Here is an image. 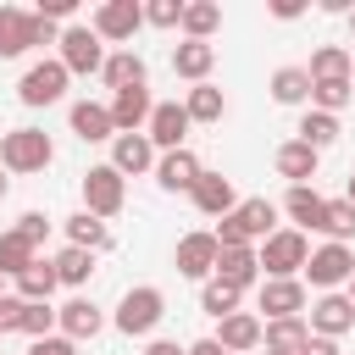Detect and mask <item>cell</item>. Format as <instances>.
<instances>
[{
  "label": "cell",
  "instance_id": "obj_1",
  "mask_svg": "<svg viewBox=\"0 0 355 355\" xmlns=\"http://www.w3.org/2000/svg\"><path fill=\"white\" fill-rule=\"evenodd\" d=\"M277 233V205L266 200V194H255V200H239L216 227H211V239H216V250H255L261 239H272Z\"/></svg>",
  "mask_w": 355,
  "mask_h": 355
},
{
  "label": "cell",
  "instance_id": "obj_2",
  "mask_svg": "<svg viewBox=\"0 0 355 355\" xmlns=\"http://www.w3.org/2000/svg\"><path fill=\"white\" fill-rule=\"evenodd\" d=\"M161 316H166V294H161L155 283H133V288L116 300V311H111L116 333H128V338H150V333L161 327Z\"/></svg>",
  "mask_w": 355,
  "mask_h": 355
},
{
  "label": "cell",
  "instance_id": "obj_3",
  "mask_svg": "<svg viewBox=\"0 0 355 355\" xmlns=\"http://www.w3.org/2000/svg\"><path fill=\"white\" fill-rule=\"evenodd\" d=\"M55 39H61L55 22H44V17L22 11V6H0V61H17L33 44H55Z\"/></svg>",
  "mask_w": 355,
  "mask_h": 355
},
{
  "label": "cell",
  "instance_id": "obj_4",
  "mask_svg": "<svg viewBox=\"0 0 355 355\" xmlns=\"http://www.w3.org/2000/svg\"><path fill=\"white\" fill-rule=\"evenodd\" d=\"M50 161H55V144H50L44 128H11V133H0V166L6 172L28 178V172H44Z\"/></svg>",
  "mask_w": 355,
  "mask_h": 355
},
{
  "label": "cell",
  "instance_id": "obj_5",
  "mask_svg": "<svg viewBox=\"0 0 355 355\" xmlns=\"http://www.w3.org/2000/svg\"><path fill=\"white\" fill-rule=\"evenodd\" d=\"M255 261H261V277H300L311 261V239L300 227H277L272 239L255 244Z\"/></svg>",
  "mask_w": 355,
  "mask_h": 355
},
{
  "label": "cell",
  "instance_id": "obj_6",
  "mask_svg": "<svg viewBox=\"0 0 355 355\" xmlns=\"http://www.w3.org/2000/svg\"><path fill=\"white\" fill-rule=\"evenodd\" d=\"M55 61L67 67V78H89V72L105 67V44H100V33L89 22H67L61 39H55Z\"/></svg>",
  "mask_w": 355,
  "mask_h": 355
},
{
  "label": "cell",
  "instance_id": "obj_7",
  "mask_svg": "<svg viewBox=\"0 0 355 355\" xmlns=\"http://www.w3.org/2000/svg\"><path fill=\"white\" fill-rule=\"evenodd\" d=\"M78 189H83V211H89V216H100V222L122 216V205H128V178H122V172H116L111 161L89 166Z\"/></svg>",
  "mask_w": 355,
  "mask_h": 355
},
{
  "label": "cell",
  "instance_id": "obj_8",
  "mask_svg": "<svg viewBox=\"0 0 355 355\" xmlns=\"http://www.w3.org/2000/svg\"><path fill=\"white\" fill-rule=\"evenodd\" d=\"M349 277H355V250L349 244H316L305 272H300V283H311L316 294H338Z\"/></svg>",
  "mask_w": 355,
  "mask_h": 355
},
{
  "label": "cell",
  "instance_id": "obj_9",
  "mask_svg": "<svg viewBox=\"0 0 355 355\" xmlns=\"http://www.w3.org/2000/svg\"><path fill=\"white\" fill-rule=\"evenodd\" d=\"M67 83H72V78H67V67L50 55V61H33V67L17 78V100H22L28 111H44V105H55V100L67 94Z\"/></svg>",
  "mask_w": 355,
  "mask_h": 355
},
{
  "label": "cell",
  "instance_id": "obj_10",
  "mask_svg": "<svg viewBox=\"0 0 355 355\" xmlns=\"http://www.w3.org/2000/svg\"><path fill=\"white\" fill-rule=\"evenodd\" d=\"M89 28L100 33V44H116V50H128V39L144 28V6H139V0H105V6H94Z\"/></svg>",
  "mask_w": 355,
  "mask_h": 355
},
{
  "label": "cell",
  "instance_id": "obj_11",
  "mask_svg": "<svg viewBox=\"0 0 355 355\" xmlns=\"http://www.w3.org/2000/svg\"><path fill=\"white\" fill-rule=\"evenodd\" d=\"M189 111H183V100H155V111H150V122H144V139L155 144V155H166V150H183V139H189Z\"/></svg>",
  "mask_w": 355,
  "mask_h": 355
},
{
  "label": "cell",
  "instance_id": "obj_12",
  "mask_svg": "<svg viewBox=\"0 0 355 355\" xmlns=\"http://www.w3.org/2000/svg\"><path fill=\"white\" fill-rule=\"evenodd\" d=\"M255 300H261L266 322L305 316V305H311V294H305V283H300V277H261V283H255Z\"/></svg>",
  "mask_w": 355,
  "mask_h": 355
},
{
  "label": "cell",
  "instance_id": "obj_13",
  "mask_svg": "<svg viewBox=\"0 0 355 355\" xmlns=\"http://www.w3.org/2000/svg\"><path fill=\"white\" fill-rule=\"evenodd\" d=\"M305 327H311L316 338H333V344H338V338L355 327V305L344 300V288H338V294H316V300L305 305Z\"/></svg>",
  "mask_w": 355,
  "mask_h": 355
},
{
  "label": "cell",
  "instance_id": "obj_14",
  "mask_svg": "<svg viewBox=\"0 0 355 355\" xmlns=\"http://www.w3.org/2000/svg\"><path fill=\"white\" fill-rule=\"evenodd\" d=\"M55 333L72 338V344H89V338L105 333V311H100L89 294H72L67 305H55Z\"/></svg>",
  "mask_w": 355,
  "mask_h": 355
},
{
  "label": "cell",
  "instance_id": "obj_15",
  "mask_svg": "<svg viewBox=\"0 0 355 355\" xmlns=\"http://www.w3.org/2000/svg\"><path fill=\"white\" fill-rule=\"evenodd\" d=\"M216 239H211V227H200V233H183L178 239V250H172V261H178V277H189V283H205L211 272H216Z\"/></svg>",
  "mask_w": 355,
  "mask_h": 355
},
{
  "label": "cell",
  "instance_id": "obj_16",
  "mask_svg": "<svg viewBox=\"0 0 355 355\" xmlns=\"http://www.w3.org/2000/svg\"><path fill=\"white\" fill-rule=\"evenodd\" d=\"M200 172H205V161H200L189 144L155 155V183H161V194H189V189L200 183Z\"/></svg>",
  "mask_w": 355,
  "mask_h": 355
},
{
  "label": "cell",
  "instance_id": "obj_17",
  "mask_svg": "<svg viewBox=\"0 0 355 355\" xmlns=\"http://www.w3.org/2000/svg\"><path fill=\"white\" fill-rule=\"evenodd\" d=\"M67 122H72V133H78L83 144H111V139H116L105 100H72V105H67Z\"/></svg>",
  "mask_w": 355,
  "mask_h": 355
},
{
  "label": "cell",
  "instance_id": "obj_18",
  "mask_svg": "<svg viewBox=\"0 0 355 355\" xmlns=\"http://www.w3.org/2000/svg\"><path fill=\"white\" fill-rule=\"evenodd\" d=\"M189 200H194V211H200V216H216V222H222V216L239 205V194H233V178H222V172H211V166L200 172V183L189 189Z\"/></svg>",
  "mask_w": 355,
  "mask_h": 355
},
{
  "label": "cell",
  "instance_id": "obj_19",
  "mask_svg": "<svg viewBox=\"0 0 355 355\" xmlns=\"http://www.w3.org/2000/svg\"><path fill=\"white\" fill-rule=\"evenodd\" d=\"M211 338H216L227 355H250V349H261V316H255V311H233V316L216 322Z\"/></svg>",
  "mask_w": 355,
  "mask_h": 355
},
{
  "label": "cell",
  "instance_id": "obj_20",
  "mask_svg": "<svg viewBox=\"0 0 355 355\" xmlns=\"http://www.w3.org/2000/svg\"><path fill=\"white\" fill-rule=\"evenodd\" d=\"M211 67H216V44H200V39H183L172 44V72L194 89V83H211Z\"/></svg>",
  "mask_w": 355,
  "mask_h": 355
},
{
  "label": "cell",
  "instance_id": "obj_21",
  "mask_svg": "<svg viewBox=\"0 0 355 355\" xmlns=\"http://www.w3.org/2000/svg\"><path fill=\"white\" fill-rule=\"evenodd\" d=\"M100 78H105V89H111V94H116V89H144L150 67H144V55L128 44V50H105V67H100Z\"/></svg>",
  "mask_w": 355,
  "mask_h": 355
},
{
  "label": "cell",
  "instance_id": "obj_22",
  "mask_svg": "<svg viewBox=\"0 0 355 355\" xmlns=\"http://www.w3.org/2000/svg\"><path fill=\"white\" fill-rule=\"evenodd\" d=\"M150 111H155L150 89H116V94H111V128H116V133H144Z\"/></svg>",
  "mask_w": 355,
  "mask_h": 355
},
{
  "label": "cell",
  "instance_id": "obj_23",
  "mask_svg": "<svg viewBox=\"0 0 355 355\" xmlns=\"http://www.w3.org/2000/svg\"><path fill=\"white\" fill-rule=\"evenodd\" d=\"M111 166L122 178H139V172H155V144L144 133H116L111 139Z\"/></svg>",
  "mask_w": 355,
  "mask_h": 355
},
{
  "label": "cell",
  "instance_id": "obj_24",
  "mask_svg": "<svg viewBox=\"0 0 355 355\" xmlns=\"http://www.w3.org/2000/svg\"><path fill=\"white\" fill-rule=\"evenodd\" d=\"M272 166H277V178H288V189H294V183H311V178H316L322 155H316L311 144H300V139H283L277 155H272Z\"/></svg>",
  "mask_w": 355,
  "mask_h": 355
},
{
  "label": "cell",
  "instance_id": "obj_25",
  "mask_svg": "<svg viewBox=\"0 0 355 355\" xmlns=\"http://www.w3.org/2000/svg\"><path fill=\"white\" fill-rule=\"evenodd\" d=\"M283 211H288V222L300 227V233H322V216H327V200L311 189V183H294L288 194H283Z\"/></svg>",
  "mask_w": 355,
  "mask_h": 355
},
{
  "label": "cell",
  "instance_id": "obj_26",
  "mask_svg": "<svg viewBox=\"0 0 355 355\" xmlns=\"http://www.w3.org/2000/svg\"><path fill=\"white\" fill-rule=\"evenodd\" d=\"M211 277L244 294V288H255V283H261V261H255V250H250V244H244V250H222V255H216V272H211Z\"/></svg>",
  "mask_w": 355,
  "mask_h": 355
},
{
  "label": "cell",
  "instance_id": "obj_27",
  "mask_svg": "<svg viewBox=\"0 0 355 355\" xmlns=\"http://www.w3.org/2000/svg\"><path fill=\"white\" fill-rule=\"evenodd\" d=\"M61 227H67V244H78V250H89V255H105V250H111V222H100V216H89V211H72Z\"/></svg>",
  "mask_w": 355,
  "mask_h": 355
},
{
  "label": "cell",
  "instance_id": "obj_28",
  "mask_svg": "<svg viewBox=\"0 0 355 355\" xmlns=\"http://www.w3.org/2000/svg\"><path fill=\"white\" fill-rule=\"evenodd\" d=\"M94 261H100V255L78 250V244H61V250L50 255V266H55V283H61V288H83V283L94 277Z\"/></svg>",
  "mask_w": 355,
  "mask_h": 355
},
{
  "label": "cell",
  "instance_id": "obj_29",
  "mask_svg": "<svg viewBox=\"0 0 355 355\" xmlns=\"http://www.w3.org/2000/svg\"><path fill=\"white\" fill-rule=\"evenodd\" d=\"M61 283H55V266H50V255H39L22 277H11V294L17 300H33V305H50V294H55Z\"/></svg>",
  "mask_w": 355,
  "mask_h": 355
},
{
  "label": "cell",
  "instance_id": "obj_30",
  "mask_svg": "<svg viewBox=\"0 0 355 355\" xmlns=\"http://www.w3.org/2000/svg\"><path fill=\"white\" fill-rule=\"evenodd\" d=\"M183 39H200V44H211V33L222 28V6L216 0H183Z\"/></svg>",
  "mask_w": 355,
  "mask_h": 355
},
{
  "label": "cell",
  "instance_id": "obj_31",
  "mask_svg": "<svg viewBox=\"0 0 355 355\" xmlns=\"http://www.w3.org/2000/svg\"><path fill=\"white\" fill-rule=\"evenodd\" d=\"M349 67H355V55H349L344 44H316L305 78H311V83H327V78H349Z\"/></svg>",
  "mask_w": 355,
  "mask_h": 355
},
{
  "label": "cell",
  "instance_id": "obj_32",
  "mask_svg": "<svg viewBox=\"0 0 355 355\" xmlns=\"http://www.w3.org/2000/svg\"><path fill=\"white\" fill-rule=\"evenodd\" d=\"M183 111H189V122H222L227 116V94L216 83H194L183 94Z\"/></svg>",
  "mask_w": 355,
  "mask_h": 355
},
{
  "label": "cell",
  "instance_id": "obj_33",
  "mask_svg": "<svg viewBox=\"0 0 355 355\" xmlns=\"http://www.w3.org/2000/svg\"><path fill=\"white\" fill-rule=\"evenodd\" d=\"M272 100L277 105H311V78H305V67H277L272 72Z\"/></svg>",
  "mask_w": 355,
  "mask_h": 355
},
{
  "label": "cell",
  "instance_id": "obj_34",
  "mask_svg": "<svg viewBox=\"0 0 355 355\" xmlns=\"http://www.w3.org/2000/svg\"><path fill=\"white\" fill-rule=\"evenodd\" d=\"M294 139H300V144H311V150L322 155V150L338 139V116H327V111H311V105H305V111H300V128H294Z\"/></svg>",
  "mask_w": 355,
  "mask_h": 355
},
{
  "label": "cell",
  "instance_id": "obj_35",
  "mask_svg": "<svg viewBox=\"0 0 355 355\" xmlns=\"http://www.w3.org/2000/svg\"><path fill=\"white\" fill-rule=\"evenodd\" d=\"M33 261H39V250H33L17 227H6V233H0V277H22Z\"/></svg>",
  "mask_w": 355,
  "mask_h": 355
},
{
  "label": "cell",
  "instance_id": "obj_36",
  "mask_svg": "<svg viewBox=\"0 0 355 355\" xmlns=\"http://www.w3.org/2000/svg\"><path fill=\"white\" fill-rule=\"evenodd\" d=\"M305 338H311V327H305V316H283V322H261V344H266V349H288V355H294V349H300Z\"/></svg>",
  "mask_w": 355,
  "mask_h": 355
},
{
  "label": "cell",
  "instance_id": "obj_37",
  "mask_svg": "<svg viewBox=\"0 0 355 355\" xmlns=\"http://www.w3.org/2000/svg\"><path fill=\"white\" fill-rule=\"evenodd\" d=\"M349 100H355V83H349V78H327V83H311V111H327V116H338Z\"/></svg>",
  "mask_w": 355,
  "mask_h": 355
},
{
  "label": "cell",
  "instance_id": "obj_38",
  "mask_svg": "<svg viewBox=\"0 0 355 355\" xmlns=\"http://www.w3.org/2000/svg\"><path fill=\"white\" fill-rule=\"evenodd\" d=\"M239 300H244V294H239V288H227V283H216V277H205V283H200V311H205V316H216V322H222V316H233V311H239Z\"/></svg>",
  "mask_w": 355,
  "mask_h": 355
},
{
  "label": "cell",
  "instance_id": "obj_39",
  "mask_svg": "<svg viewBox=\"0 0 355 355\" xmlns=\"http://www.w3.org/2000/svg\"><path fill=\"white\" fill-rule=\"evenodd\" d=\"M11 333L50 338V333H55V305H33V300H22V311H17V327H11Z\"/></svg>",
  "mask_w": 355,
  "mask_h": 355
},
{
  "label": "cell",
  "instance_id": "obj_40",
  "mask_svg": "<svg viewBox=\"0 0 355 355\" xmlns=\"http://www.w3.org/2000/svg\"><path fill=\"white\" fill-rule=\"evenodd\" d=\"M322 233H327V244H349V239H355V205H349V200H327Z\"/></svg>",
  "mask_w": 355,
  "mask_h": 355
},
{
  "label": "cell",
  "instance_id": "obj_41",
  "mask_svg": "<svg viewBox=\"0 0 355 355\" xmlns=\"http://www.w3.org/2000/svg\"><path fill=\"white\" fill-rule=\"evenodd\" d=\"M183 22V0H144V28H178Z\"/></svg>",
  "mask_w": 355,
  "mask_h": 355
},
{
  "label": "cell",
  "instance_id": "obj_42",
  "mask_svg": "<svg viewBox=\"0 0 355 355\" xmlns=\"http://www.w3.org/2000/svg\"><path fill=\"white\" fill-rule=\"evenodd\" d=\"M17 233L39 250V244H44V233H50V216H44V211H22V216H17Z\"/></svg>",
  "mask_w": 355,
  "mask_h": 355
},
{
  "label": "cell",
  "instance_id": "obj_43",
  "mask_svg": "<svg viewBox=\"0 0 355 355\" xmlns=\"http://www.w3.org/2000/svg\"><path fill=\"white\" fill-rule=\"evenodd\" d=\"M72 11H78V0H39L33 6V17H44V22H72Z\"/></svg>",
  "mask_w": 355,
  "mask_h": 355
},
{
  "label": "cell",
  "instance_id": "obj_44",
  "mask_svg": "<svg viewBox=\"0 0 355 355\" xmlns=\"http://www.w3.org/2000/svg\"><path fill=\"white\" fill-rule=\"evenodd\" d=\"M28 355H78V344L72 338H61V333H50V338H33V349Z\"/></svg>",
  "mask_w": 355,
  "mask_h": 355
},
{
  "label": "cell",
  "instance_id": "obj_45",
  "mask_svg": "<svg viewBox=\"0 0 355 355\" xmlns=\"http://www.w3.org/2000/svg\"><path fill=\"white\" fill-rule=\"evenodd\" d=\"M294 355H338V344H333V338H316V333H311V338H305V344H300Z\"/></svg>",
  "mask_w": 355,
  "mask_h": 355
},
{
  "label": "cell",
  "instance_id": "obj_46",
  "mask_svg": "<svg viewBox=\"0 0 355 355\" xmlns=\"http://www.w3.org/2000/svg\"><path fill=\"white\" fill-rule=\"evenodd\" d=\"M300 11H305V0H272V17H277V22H294Z\"/></svg>",
  "mask_w": 355,
  "mask_h": 355
},
{
  "label": "cell",
  "instance_id": "obj_47",
  "mask_svg": "<svg viewBox=\"0 0 355 355\" xmlns=\"http://www.w3.org/2000/svg\"><path fill=\"white\" fill-rule=\"evenodd\" d=\"M144 355H183V344H178V338H150Z\"/></svg>",
  "mask_w": 355,
  "mask_h": 355
},
{
  "label": "cell",
  "instance_id": "obj_48",
  "mask_svg": "<svg viewBox=\"0 0 355 355\" xmlns=\"http://www.w3.org/2000/svg\"><path fill=\"white\" fill-rule=\"evenodd\" d=\"M183 355H227V349H222V344H216V338H194V344H189V349H183Z\"/></svg>",
  "mask_w": 355,
  "mask_h": 355
},
{
  "label": "cell",
  "instance_id": "obj_49",
  "mask_svg": "<svg viewBox=\"0 0 355 355\" xmlns=\"http://www.w3.org/2000/svg\"><path fill=\"white\" fill-rule=\"evenodd\" d=\"M344 200H349V205H355V172H349V183H344Z\"/></svg>",
  "mask_w": 355,
  "mask_h": 355
},
{
  "label": "cell",
  "instance_id": "obj_50",
  "mask_svg": "<svg viewBox=\"0 0 355 355\" xmlns=\"http://www.w3.org/2000/svg\"><path fill=\"white\" fill-rule=\"evenodd\" d=\"M344 300H349V305H355V277H349V283H344Z\"/></svg>",
  "mask_w": 355,
  "mask_h": 355
},
{
  "label": "cell",
  "instance_id": "obj_51",
  "mask_svg": "<svg viewBox=\"0 0 355 355\" xmlns=\"http://www.w3.org/2000/svg\"><path fill=\"white\" fill-rule=\"evenodd\" d=\"M6 189H11V178H6V166H0V200H6Z\"/></svg>",
  "mask_w": 355,
  "mask_h": 355
},
{
  "label": "cell",
  "instance_id": "obj_52",
  "mask_svg": "<svg viewBox=\"0 0 355 355\" xmlns=\"http://www.w3.org/2000/svg\"><path fill=\"white\" fill-rule=\"evenodd\" d=\"M6 294H11V277H0V300H6Z\"/></svg>",
  "mask_w": 355,
  "mask_h": 355
},
{
  "label": "cell",
  "instance_id": "obj_53",
  "mask_svg": "<svg viewBox=\"0 0 355 355\" xmlns=\"http://www.w3.org/2000/svg\"><path fill=\"white\" fill-rule=\"evenodd\" d=\"M349 33H355V6H349Z\"/></svg>",
  "mask_w": 355,
  "mask_h": 355
},
{
  "label": "cell",
  "instance_id": "obj_54",
  "mask_svg": "<svg viewBox=\"0 0 355 355\" xmlns=\"http://www.w3.org/2000/svg\"><path fill=\"white\" fill-rule=\"evenodd\" d=\"M266 355H288V349H266Z\"/></svg>",
  "mask_w": 355,
  "mask_h": 355
},
{
  "label": "cell",
  "instance_id": "obj_55",
  "mask_svg": "<svg viewBox=\"0 0 355 355\" xmlns=\"http://www.w3.org/2000/svg\"><path fill=\"white\" fill-rule=\"evenodd\" d=\"M349 83H355V67H349Z\"/></svg>",
  "mask_w": 355,
  "mask_h": 355
},
{
  "label": "cell",
  "instance_id": "obj_56",
  "mask_svg": "<svg viewBox=\"0 0 355 355\" xmlns=\"http://www.w3.org/2000/svg\"><path fill=\"white\" fill-rule=\"evenodd\" d=\"M0 333H6V327H0Z\"/></svg>",
  "mask_w": 355,
  "mask_h": 355
}]
</instances>
